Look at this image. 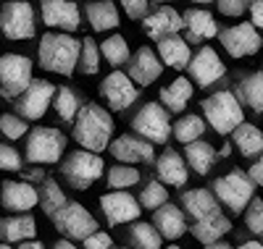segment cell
Segmentation results:
<instances>
[{
    "mask_svg": "<svg viewBox=\"0 0 263 249\" xmlns=\"http://www.w3.org/2000/svg\"><path fill=\"white\" fill-rule=\"evenodd\" d=\"M126 74L132 76V81L140 84V87H147L153 81H158L161 74H163V63L158 60V55L153 53L150 48H140L135 55L129 58L126 63Z\"/></svg>",
    "mask_w": 263,
    "mask_h": 249,
    "instance_id": "obj_19",
    "label": "cell"
},
{
    "mask_svg": "<svg viewBox=\"0 0 263 249\" xmlns=\"http://www.w3.org/2000/svg\"><path fill=\"white\" fill-rule=\"evenodd\" d=\"M100 95L103 100L111 105L114 110H126L129 105H135L140 97V87L132 81L129 74H121L119 69H114L100 84Z\"/></svg>",
    "mask_w": 263,
    "mask_h": 249,
    "instance_id": "obj_12",
    "label": "cell"
},
{
    "mask_svg": "<svg viewBox=\"0 0 263 249\" xmlns=\"http://www.w3.org/2000/svg\"><path fill=\"white\" fill-rule=\"evenodd\" d=\"M121 3V8L126 11V16L129 18H145L147 16V0H119Z\"/></svg>",
    "mask_w": 263,
    "mask_h": 249,
    "instance_id": "obj_46",
    "label": "cell"
},
{
    "mask_svg": "<svg viewBox=\"0 0 263 249\" xmlns=\"http://www.w3.org/2000/svg\"><path fill=\"white\" fill-rule=\"evenodd\" d=\"M216 6L224 16H242L250 8V0H216Z\"/></svg>",
    "mask_w": 263,
    "mask_h": 249,
    "instance_id": "obj_44",
    "label": "cell"
},
{
    "mask_svg": "<svg viewBox=\"0 0 263 249\" xmlns=\"http://www.w3.org/2000/svg\"><path fill=\"white\" fill-rule=\"evenodd\" d=\"M205 249H234V246L224 244V241H213V244H205Z\"/></svg>",
    "mask_w": 263,
    "mask_h": 249,
    "instance_id": "obj_53",
    "label": "cell"
},
{
    "mask_svg": "<svg viewBox=\"0 0 263 249\" xmlns=\"http://www.w3.org/2000/svg\"><path fill=\"white\" fill-rule=\"evenodd\" d=\"M0 171H21V155L16 152V147L6 144V142H0Z\"/></svg>",
    "mask_w": 263,
    "mask_h": 249,
    "instance_id": "obj_43",
    "label": "cell"
},
{
    "mask_svg": "<svg viewBox=\"0 0 263 249\" xmlns=\"http://www.w3.org/2000/svg\"><path fill=\"white\" fill-rule=\"evenodd\" d=\"M168 202V189L163 181H150V184H145V189L140 192V205L147 208V210H158L161 205H166Z\"/></svg>",
    "mask_w": 263,
    "mask_h": 249,
    "instance_id": "obj_40",
    "label": "cell"
},
{
    "mask_svg": "<svg viewBox=\"0 0 263 249\" xmlns=\"http://www.w3.org/2000/svg\"><path fill=\"white\" fill-rule=\"evenodd\" d=\"M55 97V87L45 79H32L29 87L18 95V102H16V110L21 118L27 121H40L42 116L48 113V105L53 102Z\"/></svg>",
    "mask_w": 263,
    "mask_h": 249,
    "instance_id": "obj_11",
    "label": "cell"
},
{
    "mask_svg": "<svg viewBox=\"0 0 263 249\" xmlns=\"http://www.w3.org/2000/svg\"><path fill=\"white\" fill-rule=\"evenodd\" d=\"M234 95H237L239 102L248 105L250 110L263 113V71L245 76L242 81L237 84V92H234Z\"/></svg>",
    "mask_w": 263,
    "mask_h": 249,
    "instance_id": "obj_32",
    "label": "cell"
},
{
    "mask_svg": "<svg viewBox=\"0 0 263 249\" xmlns=\"http://www.w3.org/2000/svg\"><path fill=\"white\" fill-rule=\"evenodd\" d=\"M114 137V118L105 108L90 102V105H82L79 116L74 118V139L79 147L90 150V152H103L111 144Z\"/></svg>",
    "mask_w": 263,
    "mask_h": 249,
    "instance_id": "obj_2",
    "label": "cell"
},
{
    "mask_svg": "<svg viewBox=\"0 0 263 249\" xmlns=\"http://www.w3.org/2000/svg\"><path fill=\"white\" fill-rule=\"evenodd\" d=\"M239 249H263V241H242Z\"/></svg>",
    "mask_w": 263,
    "mask_h": 249,
    "instance_id": "obj_52",
    "label": "cell"
},
{
    "mask_svg": "<svg viewBox=\"0 0 263 249\" xmlns=\"http://www.w3.org/2000/svg\"><path fill=\"white\" fill-rule=\"evenodd\" d=\"M161 3H171V0H161Z\"/></svg>",
    "mask_w": 263,
    "mask_h": 249,
    "instance_id": "obj_59",
    "label": "cell"
},
{
    "mask_svg": "<svg viewBox=\"0 0 263 249\" xmlns=\"http://www.w3.org/2000/svg\"><path fill=\"white\" fill-rule=\"evenodd\" d=\"M140 168L129 163H116L114 168H108V186L111 189H129L140 184Z\"/></svg>",
    "mask_w": 263,
    "mask_h": 249,
    "instance_id": "obj_38",
    "label": "cell"
},
{
    "mask_svg": "<svg viewBox=\"0 0 263 249\" xmlns=\"http://www.w3.org/2000/svg\"><path fill=\"white\" fill-rule=\"evenodd\" d=\"M171 134L177 137V142L182 144H190L195 139H203V134H205V121L200 116H182L177 123H174Z\"/></svg>",
    "mask_w": 263,
    "mask_h": 249,
    "instance_id": "obj_36",
    "label": "cell"
},
{
    "mask_svg": "<svg viewBox=\"0 0 263 249\" xmlns=\"http://www.w3.org/2000/svg\"><path fill=\"white\" fill-rule=\"evenodd\" d=\"M32 81V60L18 53L0 55V95L6 100H18Z\"/></svg>",
    "mask_w": 263,
    "mask_h": 249,
    "instance_id": "obj_9",
    "label": "cell"
},
{
    "mask_svg": "<svg viewBox=\"0 0 263 249\" xmlns=\"http://www.w3.org/2000/svg\"><path fill=\"white\" fill-rule=\"evenodd\" d=\"M37 32V16L27 0H8L0 8V34L6 39H32Z\"/></svg>",
    "mask_w": 263,
    "mask_h": 249,
    "instance_id": "obj_7",
    "label": "cell"
},
{
    "mask_svg": "<svg viewBox=\"0 0 263 249\" xmlns=\"http://www.w3.org/2000/svg\"><path fill=\"white\" fill-rule=\"evenodd\" d=\"M216 150L213 144H208L205 139H195L184 147V160H187V168H192L197 176H205L211 173L213 163H216Z\"/></svg>",
    "mask_w": 263,
    "mask_h": 249,
    "instance_id": "obj_30",
    "label": "cell"
},
{
    "mask_svg": "<svg viewBox=\"0 0 263 249\" xmlns=\"http://www.w3.org/2000/svg\"><path fill=\"white\" fill-rule=\"evenodd\" d=\"M250 18L258 29H263V0H250Z\"/></svg>",
    "mask_w": 263,
    "mask_h": 249,
    "instance_id": "obj_48",
    "label": "cell"
},
{
    "mask_svg": "<svg viewBox=\"0 0 263 249\" xmlns=\"http://www.w3.org/2000/svg\"><path fill=\"white\" fill-rule=\"evenodd\" d=\"M248 176L253 178L255 186H263V155H258V160L248 168Z\"/></svg>",
    "mask_w": 263,
    "mask_h": 249,
    "instance_id": "obj_47",
    "label": "cell"
},
{
    "mask_svg": "<svg viewBox=\"0 0 263 249\" xmlns=\"http://www.w3.org/2000/svg\"><path fill=\"white\" fill-rule=\"evenodd\" d=\"M37 236V220L29 213H18L11 218H0V239L6 244H21Z\"/></svg>",
    "mask_w": 263,
    "mask_h": 249,
    "instance_id": "obj_23",
    "label": "cell"
},
{
    "mask_svg": "<svg viewBox=\"0 0 263 249\" xmlns=\"http://www.w3.org/2000/svg\"><path fill=\"white\" fill-rule=\"evenodd\" d=\"M111 249H124V246H111Z\"/></svg>",
    "mask_w": 263,
    "mask_h": 249,
    "instance_id": "obj_58",
    "label": "cell"
},
{
    "mask_svg": "<svg viewBox=\"0 0 263 249\" xmlns=\"http://www.w3.org/2000/svg\"><path fill=\"white\" fill-rule=\"evenodd\" d=\"M232 142L234 147L239 150L242 157H258L263 155V131L253 123H239L234 131H232Z\"/></svg>",
    "mask_w": 263,
    "mask_h": 249,
    "instance_id": "obj_31",
    "label": "cell"
},
{
    "mask_svg": "<svg viewBox=\"0 0 263 249\" xmlns=\"http://www.w3.org/2000/svg\"><path fill=\"white\" fill-rule=\"evenodd\" d=\"M195 3H200V6H205V3H213V0H195Z\"/></svg>",
    "mask_w": 263,
    "mask_h": 249,
    "instance_id": "obj_55",
    "label": "cell"
},
{
    "mask_svg": "<svg viewBox=\"0 0 263 249\" xmlns=\"http://www.w3.org/2000/svg\"><path fill=\"white\" fill-rule=\"evenodd\" d=\"M166 249H182V246H166Z\"/></svg>",
    "mask_w": 263,
    "mask_h": 249,
    "instance_id": "obj_57",
    "label": "cell"
},
{
    "mask_svg": "<svg viewBox=\"0 0 263 249\" xmlns=\"http://www.w3.org/2000/svg\"><path fill=\"white\" fill-rule=\"evenodd\" d=\"M190 79L200 87H211L218 79H224L227 74V66L221 63V58L216 55L213 48H200L192 58H190Z\"/></svg>",
    "mask_w": 263,
    "mask_h": 249,
    "instance_id": "obj_15",
    "label": "cell"
},
{
    "mask_svg": "<svg viewBox=\"0 0 263 249\" xmlns=\"http://www.w3.org/2000/svg\"><path fill=\"white\" fill-rule=\"evenodd\" d=\"M82 244H84V249H111L114 239H111V234H105V231H95V234L87 236Z\"/></svg>",
    "mask_w": 263,
    "mask_h": 249,
    "instance_id": "obj_45",
    "label": "cell"
},
{
    "mask_svg": "<svg viewBox=\"0 0 263 249\" xmlns=\"http://www.w3.org/2000/svg\"><path fill=\"white\" fill-rule=\"evenodd\" d=\"M182 210L187 215H192L195 220H200L205 215H213V213H221L218 210V199L211 189H190L182 194Z\"/></svg>",
    "mask_w": 263,
    "mask_h": 249,
    "instance_id": "obj_27",
    "label": "cell"
},
{
    "mask_svg": "<svg viewBox=\"0 0 263 249\" xmlns=\"http://www.w3.org/2000/svg\"><path fill=\"white\" fill-rule=\"evenodd\" d=\"M158 55L161 60L168 66V69H187L190 66V42L177 37V34H168V37H161L158 39Z\"/></svg>",
    "mask_w": 263,
    "mask_h": 249,
    "instance_id": "obj_26",
    "label": "cell"
},
{
    "mask_svg": "<svg viewBox=\"0 0 263 249\" xmlns=\"http://www.w3.org/2000/svg\"><path fill=\"white\" fill-rule=\"evenodd\" d=\"M0 249H11V246H8V244H0Z\"/></svg>",
    "mask_w": 263,
    "mask_h": 249,
    "instance_id": "obj_56",
    "label": "cell"
},
{
    "mask_svg": "<svg viewBox=\"0 0 263 249\" xmlns=\"http://www.w3.org/2000/svg\"><path fill=\"white\" fill-rule=\"evenodd\" d=\"M100 55L105 58V63H111L114 69H119V66L129 63L132 53H129V45L121 34H114V37H108L100 42Z\"/></svg>",
    "mask_w": 263,
    "mask_h": 249,
    "instance_id": "obj_35",
    "label": "cell"
},
{
    "mask_svg": "<svg viewBox=\"0 0 263 249\" xmlns=\"http://www.w3.org/2000/svg\"><path fill=\"white\" fill-rule=\"evenodd\" d=\"M84 13H87V21H90V27L95 32H111L121 24L114 0H92V3H87Z\"/></svg>",
    "mask_w": 263,
    "mask_h": 249,
    "instance_id": "obj_28",
    "label": "cell"
},
{
    "mask_svg": "<svg viewBox=\"0 0 263 249\" xmlns=\"http://www.w3.org/2000/svg\"><path fill=\"white\" fill-rule=\"evenodd\" d=\"M163 236L158 234V229L153 223L145 220H135L129 229V244L132 249H161Z\"/></svg>",
    "mask_w": 263,
    "mask_h": 249,
    "instance_id": "obj_33",
    "label": "cell"
},
{
    "mask_svg": "<svg viewBox=\"0 0 263 249\" xmlns=\"http://www.w3.org/2000/svg\"><path fill=\"white\" fill-rule=\"evenodd\" d=\"M108 150H111L114 160L129 163V165L150 163L153 155H156V147H153V142H147V139H142V137H132V134L116 137L111 144H108Z\"/></svg>",
    "mask_w": 263,
    "mask_h": 249,
    "instance_id": "obj_17",
    "label": "cell"
},
{
    "mask_svg": "<svg viewBox=\"0 0 263 249\" xmlns=\"http://www.w3.org/2000/svg\"><path fill=\"white\" fill-rule=\"evenodd\" d=\"M203 116L216 134H232L242 123V102L237 100L234 92L221 89V92H213L203 100Z\"/></svg>",
    "mask_w": 263,
    "mask_h": 249,
    "instance_id": "obj_3",
    "label": "cell"
},
{
    "mask_svg": "<svg viewBox=\"0 0 263 249\" xmlns=\"http://www.w3.org/2000/svg\"><path fill=\"white\" fill-rule=\"evenodd\" d=\"M66 150V137L53 126H34L27 131V160L34 165H55Z\"/></svg>",
    "mask_w": 263,
    "mask_h": 249,
    "instance_id": "obj_5",
    "label": "cell"
},
{
    "mask_svg": "<svg viewBox=\"0 0 263 249\" xmlns=\"http://www.w3.org/2000/svg\"><path fill=\"white\" fill-rule=\"evenodd\" d=\"M53 110L58 113L61 121H74L82 110V97L79 92H74L71 87H61L55 89V97H53Z\"/></svg>",
    "mask_w": 263,
    "mask_h": 249,
    "instance_id": "obj_34",
    "label": "cell"
},
{
    "mask_svg": "<svg viewBox=\"0 0 263 249\" xmlns=\"http://www.w3.org/2000/svg\"><path fill=\"white\" fill-rule=\"evenodd\" d=\"M37 202H40V192L29 181H3L0 184V205H3V210L27 213Z\"/></svg>",
    "mask_w": 263,
    "mask_h": 249,
    "instance_id": "obj_18",
    "label": "cell"
},
{
    "mask_svg": "<svg viewBox=\"0 0 263 249\" xmlns=\"http://www.w3.org/2000/svg\"><path fill=\"white\" fill-rule=\"evenodd\" d=\"M195 95V87H192V79H184V76H177L171 84H166L161 89V105H166L171 113H182L187 108V102L192 100Z\"/></svg>",
    "mask_w": 263,
    "mask_h": 249,
    "instance_id": "obj_29",
    "label": "cell"
},
{
    "mask_svg": "<svg viewBox=\"0 0 263 249\" xmlns=\"http://www.w3.org/2000/svg\"><path fill=\"white\" fill-rule=\"evenodd\" d=\"M103 157L98 152H90V150H77L71 155H66L63 157V163H61V173L63 178L69 181V186L84 192V189H90L95 181L103 176Z\"/></svg>",
    "mask_w": 263,
    "mask_h": 249,
    "instance_id": "obj_6",
    "label": "cell"
},
{
    "mask_svg": "<svg viewBox=\"0 0 263 249\" xmlns=\"http://www.w3.org/2000/svg\"><path fill=\"white\" fill-rule=\"evenodd\" d=\"M260 236H263V234H260Z\"/></svg>",
    "mask_w": 263,
    "mask_h": 249,
    "instance_id": "obj_61",
    "label": "cell"
},
{
    "mask_svg": "<svg viewBox=\"0 0 263 249\" xmlns=\"http://www.w3.org/2000/svg\"><path fill=\"white\" fill-rule=\"evenodd\" d=\"M232 231V220L221 213H213V215H205L200 220L192 223L190 234L200 241V244H213V241H221V236H227Z\"/></svg>",
    "mask_w": 263,
    "mask_h": 249,
    "instance_id": "obj_24",
    "label": "cell"
},
{
    "mask_svg": "<svg viewBox=\"0 0 263 249\" xmlns=\"http://www.w3.org/2000/svg\"><path fill=\"white\" fill-rule=\"evenodd\" d=\"M245 225L250 234H263V199H250V205L245 208Z\"/></svg>",
    "mask_w": 263,
    "mask_h": 249,
    "instance_id": "obj_42",
    "label": "cell"
},
{
    "mask_svg": "<svg viewBox=\"0 0 263 249\" xmlns=\"http://www.w3.org/2000/svg\"><path fill=\"white\" fill-rule=\"evenodd\" d=\"M132 129L137 131V137L153 142V144H166L171 137V121L168 110L158 102H147L137 110V116L132 118Z\"/></svg>",
    "mask_w": 263,
    "mask_h": 249,
    "instance_id": "obj_10",
    "label": "cell"
},
{
    "mask_svg": "<svg viewBox=\"0 0 263 249\" xmlns=\"http://www.w3.org/2000/svg\"><path fill=\"white\" fill-rule=\"evenodd\" d=\"M42 21L50 29H61V32H77L82 24V13L77 8V3L71 0H42Z\"/></svg>",
    "mask_w": 263,
    "mask_h": 249,
    "instance_id": "obj_16",
    "label": "cell"
},
{
    "mask_svg": "<svg viewBox=\"0 0 263 249\" xmlns=\"http://www.w3.org/2000/svg\"><path fill=\"white\" fill-rule=\"evenodd\" d=\"M40 205H42V210H45L48 218H53V215L66 205V194H63V189L55 184L53 178H45V181H42V189H40Z\"/></svg>",
    "mask_w": 263,
    "mask_h": 249,
    "instance_id": "obj_37",
    "label": "cell"
},
{
    "mask_svg": "<svg viewBox=\"0 0 263 249\" xmlns=\"http://www.w3.org/2000/svg\"><path fill=\"white\" fill-rule=\"evenodd\" d=\"M50 220L55 225V231L63 234L66 239H71V241H84L90 234L98 231V220L92 218V213L84 205H79V202H66Z\"/></svg>",
    "mask_w": 263,
    "mask_h": 249,
    "instance_id": "obj_8",
    "label": "cell"
},
{
    "mask_svg": "<svg viewBox=\"0 0 263 249\" xmlns=\"http://www.w3.org/2000/svg\"><path fill=\"white\" fill-rule=\"evenodd\" d=\"M232 147H234V144H224V147H221V157H229V155H232Z\"/></svg>",
    "mask_w": 263,
    "mask_h": 249,
    "instance_id": "obj_54",
    "label": "cell"
},
{
    "mask_svg": "<svg viewBox=\"0 0 263 249\" xmlns=\"http://www.w3.org/2000/svg\"><path fill=\"white\" fill-rule=\"evenodd\" d=\"M79 53H82V39H74L69 32H48L42 34L37 58L40 66L50 74L69 76L79 66Z\"/></svg>",
    "mask_w": 263,
    "mask_h": 249,
    "instance_id": "obj_1",
    "label": "cell"
},
{
    "mask_svg": "<svg viewBox=\"0 0 263 249\" xmlns=\"http://www.w3.org/2000/svg\"><path fill=\"white\" fill-rule=\"evenodd\" d=\"M211 189H213L216 199L221 202L224 208H229L232 213H237V215H242V210L250 205V199L255 197L253 178L248 173H242L239 168L229 171L227 176H218Z\"/></svg>",
    "mask_w": 263,
    "mask_h": 249,
    "instance_id": "obj_4",
    "label": "cell"
},
{
    "mask_svg": "<svg viewBox=\"0 0 263 249\" xmlns=\"http://www.w3.org/2000/svg\"><path fill=\"white\" fill-rule=\"evenodd\" d=\"M184 29H187V37L190 42H200V39H211L218 34V24L211 11L205 8H190L184 16Z\"/></svg>",
    "mask_w": 263,
    "mask_h": 249,
    "instance_id": "obj_25",
    "label": "cell"
},
{
    "mask_svg": "<svg viewBox=\"0 0 263 249\" xmlns=\"http://www.w3.org/2000/svg\"><path fill=\"white\" fill-rule=\"evenodd\" d=\"M27 178H29V181H45V176H42V171H40V168L27 171Z\"/></svg>",
    "mask_w": 263,
    "mask_h": 249,
    "instance_id": "obj_51",
    "label": "cell"
},
{
    "mask_svg": "<svg viewBox=\"0 0 263 249\" xmlns=\"http://www.w3.org/2000/svg\"><path fill=\"white\" fill-rule=\"evenodd\" d=\"M53 249H77V244H74V241H69V239H61V241H55V244H53Z\"/></svg>",
    "mask_w": 263,
    "mask_h": 249,
    "instance_id": "obj_50",
    "label": "cell"
},
{
    "mask_svg": "<svg viewBox=\"0 0 263 249\" xmlns=\"http://www.w3.org/2000/svg\"><path fill=\"white\" fill-rule=\"evenodd\" d=\"M0 131L6 134L8 139H21V137H27V118H21V116H13V113H3L0 116Z\"/></svg>",
    "mask_w": 263,
    "mask_h": 249,
    "instance_id": "obj_41",
    "label": "cell"
},
{
    "mask_svg": "<svg viewBox=\"0 0 263 249\" xmlns=\"http://www.w3.org/2000/svg\"><path fill=\"white\" fill-rule=\"evenodd\" d=\"M0 116H3V113H0Z\"/></svg>",
    "mask_w": 263,
    "mask_h": 249,
    "instance_id": "obj_60",
    "label": "cell"
},
{
    "mask_svg": "<svg viewBox=\"0 0 263 249\" xmlns=\"http://www.w3.org/2000/svg\"><path fill=\"white\" fill-rule=\"evenodd\" d=\"M142 27H145L147 37L161 39V37H168V34H177L184 27V18L179 16V11H174L171 6H163V8H156L153 13H147L145 21H142Z\"/></svg>",
    "mask_w": 263,
    "mask_h": 249,
    "instance_id": "obj_20",
    "label": "cell"
},
{
    "mask_svg": "<svg viewBox=\"0 0 263 249\" xmlns=\"http://www.w3.org/2000/svg\"><path fill=\"white\" fill-rule=\"evenodd\" d=\"M100 48L95 45V39L92 37H84L82 39V53H79V66L77 69L82 71V74H87V76H92V74H98L100 71Z\"/></svg>",
    "mask_w": 263,
    "mask_h": 249,
    "instance_id": "obj_39",
    "label": "cell"
},
{
    "mask_svg": "<svg viewBox=\"0 0 263 249\" xmlns=\"http://www.w3.org/2000/svg\"><path fill=\"white\" fill-rule=\"evenodd\" d=\"M153 225L158 229V234L168 241H177L184 231H187V220H184V213L171 205V202H166V205H161L158 210H153Z\"/></svg>",
    "mask_w": 263,
    "mask_h": 249,
    "instance_id": "obj_22",
    "label": "cell"
},
{
    "mask_svg": "<svg viewBox=\"0 0 263 249\" xmlns=\"http://www.w3.org/2000/svg\"><path fill=\"white\" fill-rule=\"evenodd\" d=\"M221 45L224 50L232 58H250L260 50V34L258 27L250 24V21H242V24H234L229 29L221 32Z\"/></svg>",
    "mask_w": 263,
    "mask_h": 249,
    "instance_id": "obj_13",
    "label": "cell"
},
{
    "mask_svg": "<svg viewBox=\"0 0 263 249\" xmlns=\"http://www.w3.org/2000/svg\"><path fill=\"white\" fill-rule=\"evenodd\" d=\"M156 176H158V181H163L166 186H184L187 178H190L187 160H184L179 152L166 150L156 160Z\"/></svg>",
    "mask_w": 263,
    "mask_h": 249,
    "instance_id": "obj_21",
    "label": "cell"
},
{
    "mask_svg": "<svg viewBox=\"0 0 263 249\" xmlns=\"http://www.w3.org/2000/svg\"><path fill=\"white\" fill-rule=\"evenodd\" d=\"M18 249H45V244H40V241H34V239H27V241L18 244Z\"/></svg>",
    "mask_w": 263,
    "mask_h": 249,
    "instance_id": "obj_49",
    "label": "cell"
},
{
    "mask_svg": "<svg viewBox=\"0 0 263 249\" xmlns=\"http://www.w3.org/2000/svg\"><path fill=\"white\" fill-rule=\"evenodd\" d=\"M142 205L132 197L129 192H111L100 197V210L108 220V225H124V223H135L140 218Z\"/></svg>",
    "mask_w": 263,
    "mask_h": 249,
    "instance_id": "obj_14",
    "label": "cell"
}]
</instances>
